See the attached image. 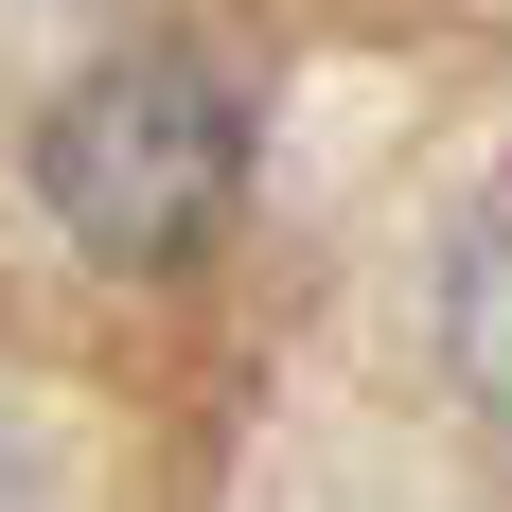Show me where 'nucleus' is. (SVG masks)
<instances>
[{
    "mask_svg": "<svg viewBox=\"0 0 512 512\" xmlns=\"http://www.w3.org/2000/svg\"><path fill=\"white\" fill-rule=\"evenodd\" d=\"M230 195H248V89H230L212 53H177V36L71 71L53 124H36V212L89 265H124V283L195 265L212 230H230Z\"/></svg>",
    "mask_w": 512,
    "mask_h": 512,
    "instance_id": "1",
    "label": "nucleus"
},
{
    "mask_svg": "<svg viewBox=\"0 0 512 512\" xmlns=\"http://www.w3.org/2000/svg\"><path fill=\"white\" fill-rule=\"evenodd\" d=\"M442 371L512 424V159L460 195V230H442Z\"/></svg>",
    "mask_w": 512,
    "mask_h": 512,
    "instance_id": "2",
    "label": "nucleus"
},
{
    "mask_svg": "<svg viewBox=\"0 0 512 512\" xmlns=\"http://www.w3.org/2000/svg\"><path fill=\"white\" fill-rule=\"evenodd\" d=\"M0 512H53V460H36V424L0 407Z\"/></svg>",
    "mask_w": 512,
    "mask_h": 512,
    "instance_id": "3",
    "label": "nucleus"
}]
</instances>
